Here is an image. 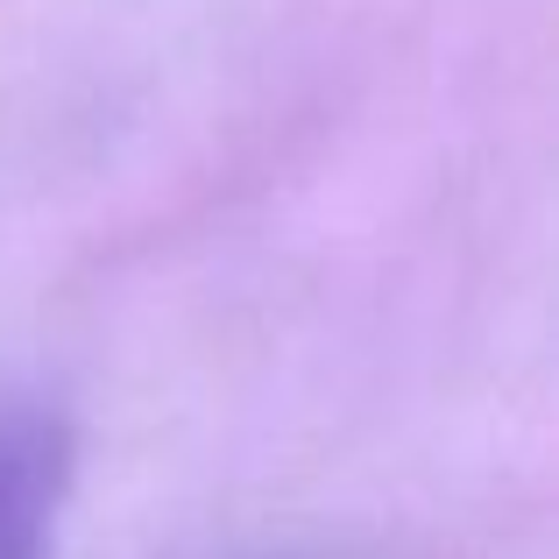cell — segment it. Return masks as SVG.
I'll use <instances>...</instances> for the list:
<instances>
[{
	"mask_svg": "<svg viewBox=\"0 0 559 559\" xmlns=\"http://www.w3.org/2000/svg\"><path fill=\"white\" fill-rule=\"evenodd\" d=\"M64 432L36 411H0V559H57Z\"/></svg>",
	"mask_w": 559,
	"mask_h": 559,
	"instance_id": "6da1fadb",
	"label": "cell"
}]
</instances>
